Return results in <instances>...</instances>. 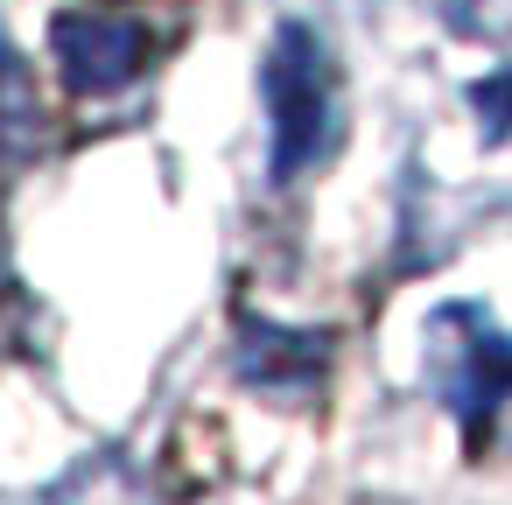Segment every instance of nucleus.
<instances>
[{
    "label": "nucleus",
    "mask_w": 512,
    "mask_h": 505,
    "mask_svg": "<svg viewBox=\"0 0 512 505\" xmlns=\"http://www.w3.org/2000/svg\"><path fill=\"white\" fill-rule=\"evenodd\" d=\"M43 148H50V113H43L36 71H29V57L8 43V29H0V183L22 176Z\"/></svg>",
    "instance_id": "obj_5"
},
{
    "label": "nucleus",
    "mask_w": 512,
    "mask_h": 505,
    "mask_svg": "<svg viewBox=\"0 0 512 505\" xmlns=\"http://www.w3.org/2000/svg\"><path fill=\"white\" fill-rule=\"evenodd\" d=\"M435 379L463 435L477 442L512 393V330H498L477 302H449L435 316Z\"/></svg>",
    "instance_id": "obj_2"
},
{
    "label": "nucleus",
    "mask_w": 512,
    "mask_h": 505,
    "mask_svg": "<svg viewBox=\"0 0 512 505\" xmlns=\"http://www.w3.org/2000/svg\"><path fill=\"white\" fill-rule=\"evenodd\" d=\"M267 169L274 183H295L337 148V57L309 22H281L267 43Z\"/></svg>",
    "instance_id": "obj_1"
},
{
    "label": "nucleus",
    "mask_w": 512,
    "mask_h": 505,
    "mask_svg": "<svg viewBox=\"0 0 512 505\" xmlns=\"http://www.w3.org/2000/svg\"><path fill=\"white\" fill-rule=\"evenodd\" d=\"M50 57L64 92L78 99H113L148 71V29L127 15H57L50 22Z\"/></svg>",
    "instance_id": "obj_3"
},
{
    "label": "nucleus",
    "mask_w": 512,
    "mask_h": 505,
    "mask_svg": "<svg viewBox=\"0 0 512 505\" xmlns=\"http://www.w3.org/2000/svg\"><path fill=\"white\" fill-rule=\"evenodd\" d=\"M470 106L484 113V127H491V134H512V71H498V78L470 85Z\"/></svg>",
    "instance_id": "obj_6"
},
{
    "label": "nucleus",
    "mask_w": 512,
    "mask_h": 505,
    "mask_svg": "<svg viewBox=\"0 0 512 505\" xmlns=\"http://www.w3.org/2000/svg\"><path fill=\"white\" fill-rule=\"evenodd\" d=\"M330 372V330H288L267 316L239 323V379L274 386V393H309Z\"/></svg>",
    "instance_id": "obj_4"
}]
</instances>
